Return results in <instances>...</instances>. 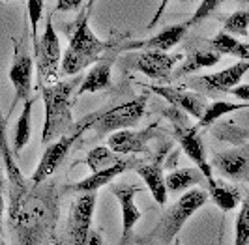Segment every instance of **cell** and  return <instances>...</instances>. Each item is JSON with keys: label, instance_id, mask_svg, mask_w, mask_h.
Returning <instances> with one entry per match:
<instances>
[{"label": "cell", "instance_id": "cell-1", "mask_svg": "<svg viewBox=\"0 0 249 245\" xmlns=\"http://www.w3.org/2000/svg\"><path fill=\"white\" fill-rule=\"evenodd\" d=\"M64 191L56 182L30 184L10 196L8 225L17 245H53Z\"/></svg>", "mask_w": 249, "mask_h": 245}, {"label": "cell", "instance_id": "cell-2", "mask_svg": "<svg viewBox=\"0 0 249 245\" xmlns=\"http://www.w3.org/2000/svg\"><path fill=\"white\" fill-rule=\"evenodd\" d=\"M81 77H73L70 81H58L54 85L43 86L41 98L45 105V122L41 129V144L47 146L54 139L68 133L75 125L73 122V105H71V96L75 94V88L81 85Z\"/></svg>", "mask_w": 249, "mask_h": 245}, {"label": "cell", "instance_id": "cell-3", "mask_svg": "<svg viewBox=\"0 0 249 245\" xmlns=\"http://www.w3.org/2000/svg\"><path fill=\"white\" fill-rule=\"evenodd\" d=\"M88 13L90 12L85 8L68 30L70 45L62 54V66H60L64 75L75 77L83 70H87L88 66L96 64L101 58V54L109 49V43L92 32L88 23V17H90Z\"/></svg>", "mask_w": 249, "mask_h": 245}, {"label": "cell", "instance_id": "cell-4", "mask_svg": "<svg viewBox=\"0 0 249 245\" xmlns=\"http://www.w3.org/2000/svg\"><path fill=\"white\" fill-rule=\"evenodd\" d=\"M210 198V193L200 189V187H193L186 191L184 195L176 200L173 206H169L167 210H163L161 217L158 221L156 228L137 240V244L141 245H171L176 240L178 232L182 230V227L187 223V219L202 208Z\"/></svg>", "mask_w": 249, "mask_h": 245}, {"label": "cell", "instance_id": "cell-5", "mask_svg": "<svg viewBox=\"0 0 249 245\" xmlns=\"http://www.w3.org/2000/svg\"><path fill=\"white\" fill-rule=\"evenodd\" d=\"M163 116L169 118V122L173 125V137L178 140V144L182 146L184 154L189 159L197 165V169L202 172L204 180L208 182V187H212L215 178L212 174V165L206 159V148L200 137V129L197 127V123L189 122V114H186L184 110L176 109V107H169L163 110Z\"/></svg>", "mask_w": 249, "mask_h": 245}, {"label": "cell", "instance_id": "cell-6", "mask_svg": "<svg viewBox=\"0 0 249 245\" xmlns=\"http://www.w3.org/2000/svg\"><path fill=\"white\" fill-rule=\"evenodd\" d=\"M98 112H100V110H96V112L85 116L83 120L75 122V125L68 133L60 135L58 139H54L53 142H49V144L45 146L43 156H41V159L37 163L36 171L30 176V182H32V184H41V182L49 180L51 176L56 172V169L62 165L64 159L68 158V154L71 152V148H73L75 142L81 139V135H85L88 129H90L92 122H94L96 116H98Z\"/></svg>", "mask_w": 249, "mask_h": 245}, {"label": "cell", "instance_id": "cell-7", "mask_svg": "<svg viewBox=\"0 0 249 245\" xmlns=\"http://www.w3.org/2000/svg\"><path fill=\"white\" fill-rule=\"evenodd\" d=\"M60 66H62L60 39L53 26V19L47 17L41 36L34 41V68L37 75V88L58 83L62 71Z\"/></svg>", "mask_w": 249, "mask_h": 245}, {"label": "cell", "instance_id": "cell-8", "mask_svg": "<svg viewBox=\"0 0 249 245\" xmlns=\"http://www.w3.org/2000/svg\"><path fill=\"white\" fill-rule=\"evenodd\" d=\"M146 105H148V94H141L127 103L116 105L112 109L100 110L88 131H92L94 137L100 139V137L111 135L120 129H129V127L137 125L139 120L142 118Z\"/></svg>", "mask_w": 249, "mask_h": 245}, {"label": "cell", "instance_id": "cell-9", "mask_svg": "<svg viewBox=\"0 0 249 245\" xmlns=\"http://www.w3.org/2000/svg\"><path fill=\"white\" fill-rule=\"evenodd\" d=\"M96 200H98L96 193H81V196L71 204L68 223H66V234H64V240H60V244L83 245L88 232L92 230Z\"/></svg>", "mask_w": 249, "mask_h": 245}, {"label": "cell", "instance_id": "cell-10", "mask_svg": "<svg viewBox=\"0 0 249 245\" xmlns=\"http://www.w3.org/2000/svg\"><path fill=\"white\" fill-rule=\"evenodd\" d=\"M249 71V62L240 60L234 66L221 70L217 73L212 75H200L193 77L186 83L187 88H193L195 92H199L202 96H215L221 92H231L234 86L242 83V77Z\"/></svg>", "mask_w": 249, "mask_h": 245}, {"label": "cell", "instance_id": "cell-11", "mask_svg": "<svg viewBox=\"0 0 249 245\" xmlns=\"http://www.w3.org/2000/svg\"><path fill=\"white\" fill-rule=\"evenodd\" d=\"M182 52L176 54H169L165 51H141L135 54L131 70L141 71L146 75L152 81H160V83H167L173 75V70L178 62L182 60Z\"/></svg>", "mask_w": 249, "mask_h": 245}, {"label": "cell", "instance_id": "cell-12", "mask_svg": "<svg viewBox=\"0 0 249 245\" xmlns=\"http://www.w3.org/2000/svg\"><path fill=\"white\" fill-rule=\"evenodd\" d=\"M160 125L161 120H154V122L142 127V129H120L114 131L107 139V146L112 152L120 154V156H129V154H142L148 150V142L152 139L160 135Z\"/></svg>", "mask_w": 249, "mask_h": 245}, {"label": "cell", "instance_id": "cell-13", "mask_svg": "<svg viewBox=\"0 0 249 245\" xmlns=\"http://www.w3.org/2000/svg\"><path fill=\"white\" fill-rule=\"evenodd\" d=\"M32 71H34V58L23 49V45H15L13 51V62L10 66V81L15 90V96L12 101V110L25 103L32 94Z\"/></svg>", "mask_w": 249, "mask_h": 245}, {"label": "cell", "instance_id": "cell-14", "mask_svg": "<svg viewBox=\"0 0 249 245\" xmlns=\"http://www.w3.org/2000/svg\"><path fill=\"white\" fill-rule=\"evenodd\" d=\"M111 191L116 196L120 204V211H122V236H120L118 245H131V240H135L133 238L135 225L142 217V211L135 204V195L141 193V187L131 184H114L111 185Z\"/></svg>", "mask_w": 249, "mask_h": 245}, {"label": "cell", "instance_id": "cell-15", "mask_svg": "<svg viewBox=\"0 0 249 245\" xmlns=\"http://www.w3.org/2000/svg\"><path fill=\"white\" fill-rule=\"evenodd\" d=\"M146 90L161 96L167 103H171V107H176V109L184 110L186 114L193 116L199 120L202 116V112L206 109L208 101H206V96H202L199 92H191V90H186L182 86H169V85H154V86H144Z\"/></svg>", "mask_w": 249, "mask_h": 245}, {"label": "cell", "instance_id": "cell-16", "mask_svg": "<svg viewBox=\"0 0 249 245\" xmlns=\"http://www.w3.org/2000/svg\"><path fill=\"white\" fill-rule=\"evenodd\" d=\"M139 163H141V161H137L135 158H124L122 161L114 163V165L103 169V171L92 172L90 176L83 178V180L77 182V184L66 185V187H62V191L64 193H68V191H73V193H96L103 185L112 184V180H116V178H118L120 174H124L125 171L135 169Z\"/></svg>", "mask_w": 249, "mask_h": 245}, {"label": "cell", "instance_id": "cell-17", "mask_svg": "<svg viewBox=\"0 0 249 245\" xmlns=\"http://www.w3.org/2000/svg\"><path fill=\"white\" fill-rule=\"evenodd\" d=\"M213 169L234 182H249V144L213 156Z\"/></svg>", "mask_w": 249, "mask_h": 245}, {"label": "cell", "instance_id": "cell-18", "mask_svg": "<svg viewBox=\"0 0 249 245\" xmlns=\"http://www.w3.org/2000/svg\"><path fill=\"white\" fill-rule=\"evenodd\" d=\"M187 32V25H173L163 28L160 34L146 39H135L124 43L120 51H171L175 45H178Z\"/></svg>", "mask_w": 249, "mask_h": 245}, {"label": "cell", "instance_id": "cell-19", "mask_svg": "<svg viewBox=\"0 0 249 245\" xmlns=\"http://www.w3.org/2000/svg\"><path fill=\"white\" fill-rule=\"evenodd\" d=\"M0 158L4 163V169L8 174V182H10V196L19 195L26 185L30 184V180H26L23 172L19 171L17 161H15V154L12 150V144L6 135V120L2 116V109H0Z\"/></svg>", "mask_w": 249, "mask_h": 245}, {"label": "cell", "instance_id": "cell-20", "mask_svg": "<svg viewBox=\"0 0 249 245\" xmlns=\"http://www.w3.org/2000/svg\"><path fill=\"white\" fill-rule=\"evenodd\" d=\"M163 154H165V150L160 152L156 161H150V163L141 161L135 167L141 180L146 184V187H148L152 196H154V200L160 206L167 204V196H169L167 195V185H165V172H163Z\"/></svg>", "mask_w": 249, "mask_h": 245}, {"label": "cell", "instance_id": "cell-21", "mask_svg": "<svg viewBox=\"0 0 249 245\" xmlns=\"http://www.w3.org/2000/svg\"><path fill=\"white\" fill-rule=\"evenodd\" d=\"M112 62L114 60H112L111 56H107V58L101 56L100 60L90 68V71L83 77L81 85L77 86V90H75V98H81V96H85V94L101 92V90H109L112 85L111 83Z\"/></svg>", "mask_w": 249, "mask_h": 245}, {"label": "cell", "instance_id": "cell-22", "mask_svg": "<svg viewBox=\"0 0 249 245\" xmlns=\"http://www.w3.org/2000/svg\"><path fill=\"white\" fill-rule=\"evenodd\" d=\"M221 58V54L215 49H212L210 45L208 47H189L186 52V56L182 58V66L173 71L171 79H182L186 75L197 73L200 70H206V68H212L215 66Z\"/></svg>", "mask_w": 249, "mask_h": 245}, {"label": "cell", "instance_id": "cell-23", "mask_svg": "<svg viewBox=\"0 0 249 245\" xmlns=\"http://www.w3.org/2000/svg\"><path fill=\"white\" fill-rule=\"evenodd\" d=\"M204 180L202 172L197 167H184V169H175L167 174L165 185H167V193L178 195V193H186L193 185H199Z\"/></svg>", "mask_w": 249, "mask_h": 245}, {"label": "cell", "instance_id": "cell-24", "mask_svg": "<svg viewBox=\"0 0 249 245\" xmlns=\"http://www.w3.org/2000/svg\"><path fill=\"white\" fill-rule=\"evenodd\" d=\"M32 109H34V98H28L23 103L21 114H19L17 123H15V133H13L12 142V150L15 156H19L21 150L30 142V137H32Z\"/></svg>", "mask_w": 249, "mask_h": 245}, {"label": "cell", "instance_id": "cell-25", "mask_svg": "<svg viewBox=\"0 0 249 245\" xmlns=\"http://www.w3.org/2000/svg\"><path fill=\"white\" fill-rule=\"evenodd\" d=\"M210 196H212L213 204L225 213L236 210L242 204V191L238 189L236 185L227 184L223 180H215L213 182V185L210 187Z\"/></svg>", "mask_w": 249, "mask_h": 245}, {"label": "cell", "instance_id": "cell-26", "mask_svg": "<svg viewBox=\"0 0 249 245\" xmlns=\"http://www.w3.org/2000/svg\"><path fill=\"white\" fill-rule=\"evenodd\" d=\"M210 47L215 49L219 54H229L240 60H249V43H244L236 39V36H231L227 32H217L210 39Z\"/></svg>", "mask_w": 249, "mask_h": 245}, {"label": "cell", "instance_id": "cell-27", "mask_svg": "<svg viewBox=\"0 0 249 245\" xmlns=\"http://www.w3.org/2000/svg\"><path fill=\"white\" fill-rule=\"evenodd\" d=\"M249 103L248 101H242V103H229V101H213L210 105H206V109L202 112L199 120H197V127L204 129V127H210L217 122L221 116L229 114V112H234L240 109H248Z\"/></svg>", "mask_w": 249, "mask_h": 245}, {"label": "cell", "instance_id": "cell-28", "mask_svg": "<svg viewBox=\"0 0 249 245\" xmlns=\"http://www.w3.org/2000/svg\"><path fill=\"white\" fill-rule=\"evenodd\" d=\"M122 159H124V158H122L120 154L112 152L109 146H96L94 150H90V154H88L87 159H85V165H87L92 172H98Z\"/></svg>", "mask_w": 249, "mask_h": 245}, {"label": "cell", "instance_id": "cell-29", "mask_svg": "<svg viewBox=\"0 0 249 245\" xmlns=\"http://www.w3.org/2000/svg\"><path fill=\"white\" fill-rule=\"evenodd\" d=\"M223 32L231 36H249V10H236L223 23Z\"/></svg>", "mask_w": 249, "mask_h": 245}, {"label": "cell", "instance_id": "cell-30", "mask_svg": "<svg viewBox=\"0 0 249 245\" xmlns=\"http://www.w3.org/2000/svg\"><path fill=\"white\" fill-rule=\"evenodd\" d=\"M232 245H249V195L244 198L242 208L238 211L234 223V244Z\"/></svg>", "mask_w": 249, "mask_h": 245}, {"label": "cell", "instance_id": "cell-31", "mask_svg": "<svg viewBox=\"0 0 249 245\" xmlns=\"http://www.w3.org/2000/svg\"><path fill=\"white\" fill-rule=\"evenodd\" d=\"M221 2L223 0H202L199 4V8L195 10V13L187 19V26H193V25H199V23H202L206 17H210L219 6H221Z\"/></svg>", "mask_w": 249, "mask_h": 245}, {"label": "cell", "instance_id": "cell-32", "mask_svg": "<svg viewBox=\"0 0 249 245\" xmlns=\"http://www.w3.org/2000/svg\"><path fill=\"white\" fill-rule=\"evenodd\" d=\"M43 8H45V0H26V10H28V19H30V26H32V43L37 39V26L43 15Z\"/></svg>", "mask_w": 249, "mask_h": 245}, {"label": "cell", "instance_id": "cell-33", "mask_svg": "<svg viewBox=\"0 0 249 245\" xmlns=\"http://www.w3.org/2000/svg\"><path fill=\"white\" fill-rule=\"evenodd\" d=\"M85 0H56V12H75Z\"/></svg>", "mask_w": 249, "mask_h": 245}, {"label": "cell", "instance_id": "cell-34", "mask_svg": "<svg viewBox=\"0 0 249 245\" xmlns=\"http://www.w3.org/2000/svg\"><path fill=\"white\" fill-rule=\"evenodd\" d=\"M169 2H171V0H160V6H158V10H156V13H154L152 21L148 23V28H154V26H156L158 23H160V21H161L163 13H165V10H167Z\"/></svg>", "mask_w": 249, "mask_h": 245}, {"label": "cell", "instance_id": "cell-35", "mask_svg": "<svg viewBox=\"0 0 249 245\" xmlns=\"http://www.w3.org/2000/svg\"><path fill=\"white\" fill-rule=\"evenodd\" d=\"M229 94H232L236 99H240V101H248L249 103V85H238L234 86Z\"/></svg>", "mask_w": 249, "mask_h": 245}, {"label": "cell", "instance_id": "cell-36", "mask_svg": "<svg viewBox=\"0 0 249 245\" xmlns=\"http://www.w3.org/2000/svg\"><path fill=\"white\" fill-rule=\"evenodd\" d=\"M83 245H103V240H101V236H100V232L98 230H90L88 232V236H87V240L83 242Z\"/></svg>", "mask_w": 249, "mask_h": 245}, {"label": "cell", "instance_id": "cell-37", "mask_svg": "<svg viewBox=\"0 0 249 245\" xmlns=\"http://www.w3.org/2000/svg\"><path fill=\"white\" fill-rule=\"evenodd\" d=\"M2 189H4V174L0 169V221H2V213H4V195H2Z\"/></svg>", "mask_w": 249, "mask_h": 245}, {"label": "cell", "instance_id": "cell-38", "mask_svg": "<svg viewBox=\"0 0 249 245\" xmlns=\"http://www.w3.org/2000/svg\"><path fill=\"white\" fill-rule=\"evenodd\" d=\"M94 2H96V0H90V2H88V6H87V10H88V12L92 10V6H94Z\"/></svg>", "mask_w": 249, "mask_h": 245}, {"label": "cell", "instance_id": "cell-39", "mask_svg": "<svg viewBox=\"0 0 249 245\" xmlns=\"http://www.w3.org/2000/svg\"><path fill=\"white\" fill-rule=\"evenodd\" d=\"M171 245H180V240H175V242H173Z\"/></svg>", "mask_w": 249, "mask_h": 245}, {"label": "cell", "instance_id": "cell-40", "mask_svg": "<svg viewBox=\"0 0 249 245\" xmlns=\"http://www.w3.org/2000/svg\"><path fill=\"white\" fill-rule=\"evenodd\" d=\"M53 245H62V244H60V240H58V242H54Z\"/></svg>", "mask_w": 249, "mask_h": 245}, {"label": "cell", "instance_id": "cell-41", "mask_svg": "<svg viewBox=\"0 0 249 245\" xmlns=\"http://www.w3.org/2000/svg\"><path fill=\"white\" fill-rule=\"evenodd\" d=\"M242 2H244V4H246V2H249V0H242Z\"/></svg>", "mask_w": 249, "mask_h": 245}, {"label": "cell", "instance_id": "cell-42", "mask_svg": "<svg viewBox=\"0 0 249 245\" xmlns=\"http://www.w3.org/2000/svg\"><path fill=\"white\" fill-rule=\"evenodd\" d=\"M6 2H10V0H6Z\"/></svg>", "mask_w": 249, "mask_h": 245}, {"label": "cell", "instance_id": "cell-43", "mask_svg": "<svg viewBox=\"0 0 249 245\" xmlns=\"http://www.w3.org/2000/svg\"><path fill=\"white\" fill-rule=\"evenodd\" d=\"M0 245H4V244H0Z\"/></svg>", "mask_w": 249, "mask_h": 245}]
</instances>
